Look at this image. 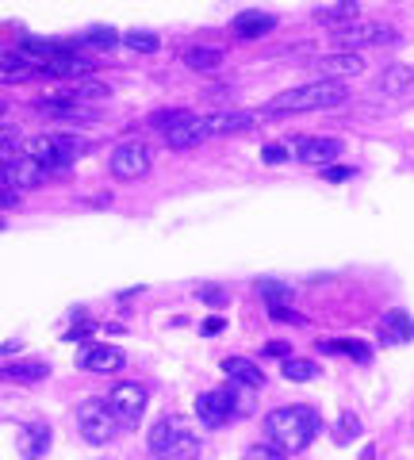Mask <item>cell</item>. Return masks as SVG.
I'll return each instance as SVG.
<instances>
[{
  "label": "cell",
  "instance_id": "6da1fadb",
  "mask_svg": "<svg viewBox=\"0 0 414 460\" xmlns=\"http://www.w3.org/2000/svg\"><path fill=\"white\" fill-rule=\"evenodd\" d=\"M253 127V111H238V108H226V111H207V115H196V111H184L181 119L165 131V142L173 150H189L204 138H216V135H231V131H246Z\"/></svg>",
  "mask_w": 414,
  "mask_h": 460
},
{
  "label": "cell",
  "instance_id": "7a4b0ae2",
  "mask_svg": "<svg viewBox=\"0 0 414 460\" xmlns=\"http://www.w3.org/2000/svg\"><path fill=\"white\" fill-rule=\"evenodd\" d=\"M319 429H322V419L311 407H299V402L295 407L269 411V419H265V438L284 453L307 449V445L319 438Z\"/></svg>",
  "mask_w": 414,
  "mask_h": 460
},
{
  "label": "cell",
  "instance_id": "3957f363",
  "mask_svg": "<svg viewBox=\"0 0 414 460\" xmlns=\"http://www.w3.org/2000/svg\"><path fill=\"white\" fill-rule=\"evenodd\" d=\"M349 100V89L341 81H307L299 89H288V93H277L269 100V115H295V111H326V108H338Z\"/></svg>",
  "mask_w": 414,
  "mask_h": 460
},
{
  "label": "cell",
  "instance_id": "277c9868",
  "mask_svg": "<svg viewBox=\"0 0 414 460\" xmlns=\"http://www.w3.org/2000/svg\"><path fill=\"white\" fill-rule=\"evenodd\" d=\"M146 445H150V456H158V460H196L199 456V438L177 414H165V419L154 422Z\"/></svg>",
  "mask_w": 414,
  "mask_h": 460
},
{
  "label": "cell",
  "instance_id": "5b68a950",
  "mask_svg": "<svg viewBox=\"0 0 414 460\" xmlns=\"http://www.w3.org/2000/svg\"><path fill=\"white\" fill-rule=\"evenodd\" d=\"M20 154L35 157V162L47 165L50 172H58V169H69V165L77 162L81 142H74L69 135H35V138L20 142Z\"/></svg>",
  "mask_w": 414,
  "mask_h": 460
},
{
  "label": "cell",
  "instance_id": "8992f818",
  "mask_svg": "<svg viewBox=\"0 0 414 460\" xmlns=\"http://www.w3.org/2000/svg\"><path fill=\"white\" fill-rule=\"evenodd\" d=\"M77 429L89 445H108V441H116V434L123 426L116 419V411L108 407V399H89L77 411Z\"/></svg>",
  "mask_w": 414,
  "mask_h": 460
},
{
  "label": "cell",
  "instance_id": "52a82bcc",
  "mask_svg": "<svg viewBox=\"0 0 414 460\" xmlns=\"http://www.w3.org/2000/svg\"><path fill=\"white\" fill-rule=\"evenodd\" d=\"M196 419L204 422L207 429H219L226 422L242 419V414H238V387L223 384V387H211V392L196 395Z\"/></svg>",
  "mask_w": 414,
  "mask_h": 460
},
{
  "label": "cell",
  "instance_id": "ba28073f",
  "mask_svg": "<svg viewBox=\"0 0 414 460\" xmlns=\"http://www.w3.org/2000/svg\"><path fill=\"white\" fill-rule=\"evenodd\" d=\"M399 31L392 23H373V20H353L341 23L330 31V42L341 50H357V47H380V42H395Z\"/></svg>",
  "mask_w": 414,
  "mask_h": 460
},
{
  "label": "cell",
  "instance_id": "9c48e42d",
  "mask_svg": "<svg viewBox=\"0 0 414 460\" xmlns=\"http://www.w3.org/2000/svg\"><path fill=\"white\" fill-rule=\"evenodd\" d=\"M146 402H150V392H146V384H138V380L111 384V392H108V407L116 411V419H119L123 429H135L142 422Z\"/></svg>",
  "mask_w": 414,
  "mask_h": 460
},
{
  "label": "cell",
  "instance_id": "30bf717a",
  "mask_svg": "<svg viewBox=\"0 0 414 460\" xmlns=\"http://www.w3.org/2000/svg\"><path fill=\"white\" fill-rule=\"evenodd\" d=\"M50 177H54V172L47 165H39L35 157H27V154H16L12 162L0 165V184H4V189H16V192L42 189Z\"/></svg>",
  "mask_w": 414,
  "mask_h": 460
},
{
  "label": "cell",
  "instance_id": "8fae6325",
  "mask_svg": "<svg viewBox=\"0 0 414 460\" xmlns=\"http://www.w3.org/2000/svg\"><path fill=\"white\" fill-rule=\"evenodd\" d=\"M150 162H154V154L146 142H123V146L111 150V177L116 181H138V177H146L150 172Z\"/></svg>",
  "mask_w": 414,
  "mask_h": 460
},
{
  "label": "cell",
  "instance_id": "7c38bea8",
  "mask_svg": "<svg viewBox=\"0 0 414 460\" xmlns=\"http://www.w3.org/2000/svg\"><path fill=\"white\" fill-rule=\"evenodd\" d=\"M311 69H315L319 77H357V74H365V58L357 54V50H330V54H319V58H311Z\"/></svg>",
  "mask_w": 414,
  "mask_h": 460
},
{
  "label": "cell",
  "instance_id": "4fadbf2b",
  "mask_svg": "<svg viewBox=\"0 0 414 460\" xmlns=\"http://www.w3.org/2000/svg\"><path fill=\"white\" fill-rule=\"evenodd\" d=\"M77 365L89 368V372H119L127 365V357H123V349H116V345H81Z\"/></svg>",
  "mask_w": 414,
  "mask_h": 460
},
{
  "label": "cell",
  "instance_id": "5bb4252c",
  "mask_svg": "<svg viewBox=\"0 0 414 460\" xmlns=\"http://www.w3.org/2000/svg\"><path fill=\"white\" fill-rule=\"evenodd\" d=\"M292 154L304 165H330L334 157L341 154V142L338 138H299Z\"/></svg>",
  "mask_w": 414,
  "mask_h": 460
},
{
  "label": "cell",
  "instance_id": "9a60e30c",
  "mask_svg": "<svg viewBox=\"0 0 414 460\" xmlns=\"http://www.w3.org/2000/svg\"><path fill=\"white\" fill-rule=\"evenodd\" d=\"M414 338V319L407 311H383L380 314V341L383 345H407Z\"/></svg>",
  "mask_w": 414,
  "mask_h": 460
},
{
  "label": "cell",
  "instance_id": "2e32d148",
  "mask_svg": "<svg viewBox=\"0 0 414 460\" xmlns=\"http://www.w3.org/2000/svg\"><path fill=\"white\" fill-rule=\"evenodd\" d=\"M315 349L319 353H341V357H349V361H357V365H373V345L357 341V338H322Z\"/></svg>",
  "mask_w": 414,
  "mask_h": 460
},
{
  "label": "cell",
  "instance_id": "e0dca14e",
  "mask_svg": "<svg viewBox=\"0 0 414 460\" xmlns=\"http://www.w3.org/2000/svg\"><path fill=\"white\" fill-rule=\"evenodd\" d=\"M223 372H226L231 380H238L242 387H250V392L265 387V372L257 368L253 361H246V357H226V361H223Z\"/></svg>",
  "mask_w": 414,
  "mask_h": 460
},
{
  "label": "cell",
  "instance_id": "ac0fdd59",
  "mask_svg": "<svg viewBox=\"0 0 414 460\" xmlns=\"http://www.w3.org/2000/svg\"><path fill=\"white\" fill-rule=\"evenodd\" d=\"M50 449V429L42 426V422H31V426H23L20 429V453L27 460H42Z\"/></svg>",
  "mask_w": 414,
  "mask_h": 460
},
{
  "label": "cell",
  "instance_id": "d6986e66",
  "mask_svg": "<svg viewBox=\"0 0 414 460\" xmlns=\"http://www.w3.org/2000/svg\"><path fill=\"white\" fill-rule=\"evenodd\" d=\"M277 27V16H269V12H242V16L234 20V35L242 39H261Z\"/></svg>",
  "mask_w": 414,
  "mask_h": 460
},
{
  "label": "cell",
  "instance_id": "ffe728a7",
  "mask_svg": "<svg viewBox=\"0 0 414 460\" xmlns=\"http://www.w3.org/2000/svg\"><path fill=\"white\" fill-rule=\"evenodd\" d=\"M39 77V69L20 50H0V81H27Z\"/></svg>",
  "mask_w": 414,
  "mask_h": 460
},
{
  "label": "cell",
  "instance_id": "44dd1931",
  "mask_svg": "<svg viewBox=\"0 0 414 460\" xmlns=\"http://www.w3.org/2000/svg\"><path fill=\"white\" fill-rule=\"evenodd\" d=\"M181 62L196 69V74H207V69H219L223 66V50L219 47H184L181 50Z\"/></svg>",
  "mask_w": 414,
  "mask_h": 460
},
{
  "label": "cell",
  "instance_id": "7402d4cb",
  "mask_svg": "<svg viewBox=\"0 0 414 460\" xmlns=\"http://www.w3.org/2000/svg\"><path fill=\"white\" fill-rule=\"evenodd\" d=\"M376 89L383 96H399V93L414 89V69L410 66H388V69H383V77L376 81Z\"/></svg>",
  "mask_w": 414,
  "mask_h": 460
},
{
  "label": "cell",
  "instance_id": "603a6c76",
  "mask_svg": "<svg viewBox=\"0 0 414 460\" xmlns=\"http://www.w3.org/2000/svg\"><path fill=\"white\" fill-rule=\"evenodd\" d=\"M257 296H261V304L273 311V307H288L295 292H292V284H284V280H257Z\"/></svg>",
  "mask_w": 414,
  "mask_h": 460
},
{
  "label": "cell",
  "instance_id": "cb8c5ba5",
  "mask_svg": "<svg viewBox=\"0 0 414 460\" xmlns=\"http://www.w3.org/2000/svg\"><path fill=\"white\" fill-rule=\"evenodd\" d=\"M280 372H284V380L304 384V380H315L319 376V365L315 361H304V357H288V361H280Z\"/></svg>",
  "mask_w": 414,
  "mask_h": 460
},
{
  "label": "cell",
  "instance_id": "d4e9b609",
  "mask_svg": "<svg viewBox=\"0 0 414 460\" xmlns=\"http://www.w3.org/2000/svg\"><path fill=\"white\" fill-rule=\"evenodd\" d=\"M81 42L84 47H96V50H116L123 42V35H116L111 27H89V31L81 35Z\"/></svg>",
  "mask_w": 414,
  "mask_h": 460
},
{
  "label": "cell",
  "instance_id": "484cf974",
  "mask_svg": "<svg viewBox=\"0 0 414 460\" xmlns=\"http://www.w3.org/2000/svg\"><path fill=\"white\" fill-rule=\"evenodd\" d=\"M123 47L127 50H138V54H154V50L162 47V39L154 35V31H142V27H135V31L123 35Z\"/></svg>",
  "mask_w": 414,
  "mask_h": 460
},
{
  "label": "cell",
  "instance_id": "4316f807",
  "mask_svg": "<svg viewBox=\"0 0 414 460\" xmlns=\"http://www.w3.org/2000/svg\"><path fill=\"white\" fill-rule=\"evenodd\" d=\"M284 456H288V453L277 449L273 441H265V445H250V449H246V460H284Z\"/></svg>",
  "mask_w": 414,
  "mask_h": 460
},
{
  "label": "cell",
  "instance_id": "83f0119b",
  "mask_svg": "<svg viewBox=\"0 0 414 460\" xmlns=\"http://www.w3.org/2000/svg\"><path fill=\"white\" fill-rule=\"evenodd\" d=\"M199 299L211 304V307H226V299H231V296H226L219 284H207V288H199Z\"/></svg>",
  "mask_w": 414,
  "mask_h": 460
},
{
  "label": "cell",
  "instance_id": "f1b7e54d",
  "mask_svg": "<svg viewBox=\"0 0 414 460\" xmlns=\"http://www.w3.org/2000/svg\"><path fill=\"white\" fill-rule=\"evenodd\" d=\"M181 115H184V111H177V108H169V111H158V115H150V127H158V131L165 135L169 127H173V123L181 119Z\"/></svg>",
  "mask_w": 414,
  "mask_h": 460
},
{
  "label": "cell",
  "instance_id": "f546056e",
  "mask_svg": "<svg viewBox=\"0 0 414 460\" xmlns=\"http://www.w3.org/2000/svg\"><path fill=\"white\" fill-rule=\"evenodd\" d=\"M353 172H357L353 165H326L322 169V181H349Z\"/></svg>",
  "mask_w": 414,
  "mask_h": 460
},
{
  "label": "cell",
  "instance_id": "4dcf8cb0",
  "mask_svg": "<svg viewBox=\"0 0 414 460\" xmlns=\"http://www.w3.org/2000/svg\"><path fill=\"white\" fill-rule=\"evenodd\" d=\"M265 357H277V361H288V353H292V345L288 341H265Z\"/></svg>",
  "mask_w": 414,
  "mask_h": 460
},
{
  "label": "cell",
  "instance_id": "1f68e13d",
  "mask_svg": "<svg viewBox=\"0 0 414 460\" xmlns=\"http://www.w3.org/2000/svg\"><path fill=\"white\" fill-rule=\"evenodd\" d=\"M223 330H226V319H219V314H211V319H204V323H199V334H223Z\"/></svg>",
  "mask_w": 414,
  "mask_h": 460
},
{
  "label": "cell",
  "instance_id": "d6a6232c",
  "mask_svg": "<svg viewBox=\"0 0 414 460\" xmlns=\"http://www.w3.org/2000/svg\"><path fill=\"white\" fill-rule=\"evenodd\" d=\"M12 208H20V192L0 184V211H12Z\"/></svg>",
  "mask_w": 414,
  "mask_h": 460
},
{
  "label": "cell",
  "instance_id": "836d02e7",
  "mask_svg": "<svg viewBox=\"0 0 414 460\" xmlns=\"http://www.w3.org/2000/svg\"><path fill=\"white\" fill-rule=\"evenodd\" d=\"M284 157H288V150H284V146H265V150H261V162H269V165L284 162Z\"/></svg>",
  "mask_w": 414,
  "mask_h": 460
},
{
  "label": "cell",
  "instance_id": "e575fe53",
  "mask_svg": "<svg viewBox=\"0 0 414 460\" xmlns=\"http://www.w3.org/2000/svg\"><path fill=\"white\" fill-rule=\"evenodd\" d=\"M0 119H4V104H0Z\"/></svg>",
  "mask_w": 414,
  "mask_h": 460
},
{
  "label": "cell",
  "instance_id": "d590c367",
  "mask_svg": "<svg viewBox=\"0 0 414 460\" xmlns=\"http://www.w3.org/2000/svg\"><path fill=\"white\" fill-rule=\"evenodd\" d=\"M0 230H4V223H0Z\"/></svg>",
  "mask_w": 414,
  "mask_h": 460
}]
</instances>
